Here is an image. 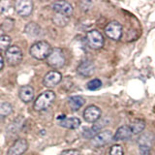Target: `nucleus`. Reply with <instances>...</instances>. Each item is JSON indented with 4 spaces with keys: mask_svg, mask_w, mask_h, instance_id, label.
I'll list each match as a JSON object with an SVG mask.
<instances>
[{
    "mask_svg": "<svg viewBox=\"0 0 155 155\" xmlns=\"http://www.w3.org/2000/svg\"><path fill=\"white\" fill-rule=\"evenodd\" d=\"M52 48L51 45L46 41H39L34 43L30 47L29 50V53L31 54L32 57L38 60H43L46 59L51 54Z\"/></svg>",
    "mask_w": 155,
    "mask_h": 155,
    "instance_id": "f257e3e1",
    "label": "nucleus"
},
{
    "mask_svg": "<svg viewBox=\"0 0 155 155\" xmlns=\"http://www.w3.org/2000/svg\"><path fill=\"white\" fill-rule=\"evenodd\" d=\"M54 100H55L54 92L51 90H47L38 96L36 101L34 102V109L38 111L45 110L53 103Z\"/></svg>",
    "mask_w": 155,
    "mask_h": 155,
    "instance_id": "f03ea898",
    "label": "nucleus"
},
{
    "mask_svg": "<svg viewBox=\"0 0 155 155\" xmlns=\"http://www.w3.org/2000/svg\"><path fill=\"white\" fill-rule=\"evenodd\" d=\"M48 64L51 67L54 68V69H58L64 66L65 64V55L64 52L59 48H52L51 54L47 58Z\"/></svg>",
    "mask_w": 155,
    "mask_h": 155,
    "instance_id": "7ed1b4c3",
    "label": "nucleus"
},
{
    "mask_svg": "<svg viewBox=\"0 0 155 155\" xmlns=\"http://www.w3.org/2000/svg\"><path fill=\"white\" fill-rule=\"evenodd\" d=\"M5 58L10 66H17L21 62L22 51L18 46H12L6 51Z\"/></svg>",
    "mask_w": 155,
    "mask_h": 155,
    "instance_id": "20e7f679",
    "label": "nucleus"
},
{
    "mask_svg": "<svg viewBox=\"0 0 155 155\" xmlns=\"http://www.w3.org/2000/svg\"><path fill=\"white\" fill-rule=\"evenodd\" d=\"M86 42L93 50H99L104 46V37L97 30H91L86 34Z\"/></svg>",
    "mask_w": 155,
    "mask_h": 155,
    "instance_id": "39448f33",
    "label": "nucleus"
},
{
    "mask_svg": "<svg viewBox=\"0 0 155 155\" xmlns=\"http://www.w3.org/2000/svg\"><path fill=\"white\" fill-rule=\"evenodd\" d=\"M105 33L110 39L114 41L120 40L122 36V26L118 21H110L105 28Z\"/></svg>",
    "mask_w": 155,
    "mask_h": 155,
    "instance_id": "423d86ee",
    "label": "nucleus"
},
{
    "mask_svg": "<svg viewBox=\"0 0 155 155\" xmlns=\"http://www.w3.org/2000/svg\"><path fill=\"white\" fill-rule=\"evenodd\" d=\"M15 10L19 16L28 17L33 11V2L30 0H18L15 2Z\"/></svg>",
    "mask_w": 155,
    "mask_h": 155,
    "instance_id": "0eeeda50",
    "label": "nucleus"
},
{
    "mask_svg": "<svg viewBox=\"0 0 155 155\" xmlns=\"http://www.w3.org/2000/svg\"><path fill=\"white\" fill-rule=\"evenodd\" d=\"M28 148V143L25 139H18L7 151V155H22Z\"/></svg>",
    "mask_w": 155,
    "mask_h": 155,
    "instance_id": "6e6552de",
    "label": "nucleus"
},
{
    "mask_svg": "<svg viewBox=\"0 0 155 155\" xmlns=\"http://www.w3.org/2000/svg\"><path fill=\"white\" fill-rule=\"evenodd\" d=\"M114 136L113 133L110 132L109 130L103 131V132H100L97 135H95V137L92 139L91 143L94 147H102V145H105L107 143H109L111 140H113Z\"/></svg>",
    "mask_w": 155,
    "mask_h": 155,
    "instance_id": "1a4fd4ad",
    "label": "nucleus"
},
{
    "mask_svg": "<svg viewBox=\"0 0 155 155\" xmlns=\"http://www.w3.org/2000/svg\"><path fill=\"white\" fill-rule=\"evenodd\" d=\"M84 117L87 122H96L101 117V110L94 105H91L84 110Z\"/></svg>",
    "mask_w": 155,
    "mask_h": 155,
    "instance_id": "9d476101",
    "label": "nucleus"
},
{
    "mask_svg": "<svg viewBox=\"0 0 155 155\" xmlns=\"http://www.w3.org/2000/svg\"><path fill=\"white\" fill-rule=\"evenodd\" d=\"M62 80V75L58 71H51L44 77L43 84L46 87H53Z\"/></svg>",
    "mask_w": 155,
    "mask_h": 155,
    "instance_id": "9b49d317",
    "label": "nucleus"
},
{
    "mask_svg": "<svg viewBox=\"0 0 155 155\" xmlns=\"http://www.w3.org/2000/svg\"><path fill=\"white\" fill-rule=\"evenodd\" d=\"M58 124L67 129H77L80 127L81 120L77 117H66L65 115H60L57 117Z\"/></svg>",
    "mask_w": 155,
    "mask_h": 155,
    "instance_id": "f8f14e48",
    "label": "nucleus"
},
{
    "mask_svg": "<svg viewBox=\"0 0 155 155\" xmlns=\"http://www.w3.org/2000/svg\"><path fill=\"white\" fill-rule=\"evenodd\" d=\"M52 9L54 10L57 14L64 15V16L68 18L72 16V14H73V6L70 3H68L66 1L54 2L52 5Z\"/></svg>",
    "mask_w": 155,
    "mask_h": 155,
    "instance_id": "ddd939ff",
    "label": "nucleus"
},
{
    "mask_svg": "<svg viewBox=\"0 0 155 155\" xmlns=\"http://www.w3.org/2000/svg\"><path fill=\"white\" fill-rule=\"evenodd\" d=\"M34 92L33 87L30 85H24L22 87H21V89L18 91V96L19 99H21L24 103H29L31 102L34 98Z\"/></svg>",
    "mask_w": 155,
    "mask_h": 155,
    "instance_id": "4468645a",
    "label": "nucleus"
},
{
    "mask_svg": "<svg viewBox=\"0 0 155 155\" xmlns=\"http://www.w3.org/2000/svg\"><path fill=\"white\" fill-rule=\"evenodd\" d=\"M132 130H131L130 126L123 125L119 127L114 136V140H125L131 138L132 136Z\"/></svg>",
    "mask_w": 155,
    "mask_h": 155,
    "instance_id": "2eb2a0df",
    "label": "nucleus"
},
{
    "mask_svg": "<svg viewBox=\"0 0 155 155\" xmlns=\"http://www.w3.org/2000/svg\"><path fill=\"white\" fill-rule=\"evenodd\" d=\"M95 66L90 61H84L78 67V73L82 77H90L93 75Z\"/></svg>",
    "mask_w": 155,
    "mask_h": 155,
    "instance_id": "dca6fc26",
    "label": "nucleus"
},
{
    "mask_svg": "<svg viewBox=\"0 0 155 155\" xmlns=\"http://www.w3.org/2000/svg\"><path fill=\"white\" fill-rule=\"evenodd\" d=\"M68 103H69L71 110L76 111L78 110H80L81 107L84 105L85 101L81 96H73V97H71V98H69Z\"/></svg>",
    "mask_w": 155,
    "mask_h": 155,
    "instance_id": "f3484780",
    "label": "nucleus"
},
{
    "mask_svg": "<svg viewBox=\"0 0 155 155\" xmlns=\"http://www.w3.org/2000/svg\"><path fill=\"white\" fill-rule=\"evenodd\" d=\"M130 128L132 130L133 134H140L142 133L145 128V122L143 119H134L130 124Z\"/></svg>",
    "mask_w": 155,
    "mask_h": 155,
    "instance_id": "a211bd4d",
    "label": "nucleus"
},
{
    "mask_svg": "<svg viewBox=\"0 0 155 155\" xmlns=\"http://www.w3.org/2000/svg\"><path fill=\"white\" fill-rule=\"evenodd\" d=\"M153 140H154V136L151 133H147V134H143L142 137L139 140V143L140 145H143V147H147L151 148L152 143H153Z\"/></svg>",
    "mask_w": 155,
    "mask_h": 155,
    "instance_id": "6ab92c4d",
    "label": "nucleus"
},
{
    "mask_svg": "<svg viewBox=\"0 0 155 155\" xmlns=\"http://www.w3.org/2000/svg\"><path fill=\"white\" fill-rule=\"evenodd\" d=\"M13 113V107L7 102H0V118L7 117Z\"/></svg>",
    "mask_w": 155,
    "mask_h": 155,
    "instance_id": "aec40b11",
    "label": "nucleus"
},
{
    "mask_svg": "<svg viewBox=\"0 0 155 155\" xmlns=\"http://www.w3.org/2000/svg\"><path fill=\"white\" fill-rule=\"evenodd\" d=\"M40 31H41L40 26H39L38 24H36L35 22H29L25 26V33L29 36L35 37L40 34Z\"/></svg>",
    "mask_w": 155,
    "mask_h": 155,
    "instance_id": "412c9836",
    "label": "nucleus"
},
{
    "mask_svg": "<svg viewBox=\"0 0 155 155\" xmlns=\"http://www.w3.org/2000/svg\"><path fill=\"white\" fill-rule=\"evenodd\" d=\"M52 21L53 23L57 26L63 27L67 25V23L69 22V18L64 16V15H60V14H56L54 17L52 18Z\"/></svg>",
    "mask_w": 155,
    "mask_h": 155,
    "instance_id": "4be33fe9",
    "label": "nucleus"
},
{
    "mask_svg": "<svg viewBox=\"0 0 155 155\" xmlns=\"http://www.w3.org/2000/svg\"><path fill=\"white\" fill-rule=\"evenodd\" d=\"M10 44H11V38L8 35L0 36V52L3 51H7L10 48Z\"/></svg>",
    "mask_w": 155,
    "mask_h": 155,
    "instance_id": "5701e85b",
    "label": "nucleus"
},
{
    "mask_svg": "<svg viewBox=\"0 0 155 155\" xmlns=\"http://www.w3.org/2000/svg\"><path fill=\"white\" fill-rule=\"evenodd\" d=\"M101 86H102V81L98 79L91 80L86 85V87L89 90H97V89H99Z\"/></svg>",
    "mask_w": 155,
    "mask_h": 155,
    "instance_id": "b1692460",
    "label": "nucleus"
},
{
    "mask_svg": "<svg viewBox=\"0 0 155 155\" xmlns=\"http://www.w3.org/2000/svg\"><path fill=\"white\" fill-rule=\"evenodd\" d=\"M110 155H123V147L119 144H114L110 147Z\"/></svg>",
    "mask_w": 155,
    "mask_h": 155,
    "instance_id": "393cba45",
    "label": "nucleus"
},
{
    "mask_svg": "<svg viewBox=\"0 0 155 155\" xmlns=\"http://www.w3.org/2000/svg\"><path fill=\"white\" fill-rule=\"evenodd\" d=\"M107 124H108V122L106 121V118H104V119H99L98 121H96V122H95V125L93 126V127H92V129H93L95 132L97 133L99 130H101Z\"/></svg>",
    "mask_w": 155,
    "mask_h": 155,
    "instance_id": "a878e982",
    "label": "nucleus"
},
{
    "mask_svg": "<svg viewBox=\"0 0 155 155\" xmlns=\"http://www.w3.org/2000/svg\"><path fill=\"white\" fill-rule=\"evenodd\" d=\"M11 6V2L10 1H0V14L8 11Z\"/></svg>",
    "mask_w": 155,
    "mask_h": 155,
    "instance_id": "bb28decb",
    "label": "nucleus"
},
{
    "mask_svg": "<svg viewBox=\"0 0 155 155\" xmlns=\"http://www.w3.org/2000/svg\"><path fill=\"white\" fill-rule=\"evenodd\" d=\"M61 155H81V153L79 151V150L76 149H68V150H64Z\"/></svg>",
    "mask_w": 155,
    "mask_h": 155,
    "instance_id": "cd10ccee",
    "label": "nucleus"
},
{
    "mask_svg": "<svg viewBox=\"0 0 155 155\" xmlns=\"http://www.w3.org/2000/svg\"><path fill=\"white\" fill-rule=\"evenodd\" d=\"M140 152L142 155H150V147L140 145Z\"/></svg>",
    "mask_w": 155,
    "mask_h": 155,
    "instance_id": "c85d7f7f",
    "label": "nucleus"
},
{
    "mask_svg": "<svg viewBox=\"0 0 155 155\" xmlns=\"http://www.w3.org/2000/svg\"><path fill=\"white\" fill-rule=\"evenodd\" d=\"M3 67H4V58L1 54H0V71L3 69Z\"/></svg>",
    "mask_w": 155,
    "mask_h": 155,
    "instance_id": "c756f323",
    "label": "nucleus"
},
{
    "mask_svg": "<svg viewBox=\"0 0 155 155\" xmlns=\"http://www.w3.org/2000/svg\"><path fill=\"white\" fill-rule=\"evenodd\" d=\"M2 31H3V29H2V27H0V36H2V35H1V33H2Z\"/></svg>",
    "mask_w": 155,
    "mask_h": 155,
    "instance_id": "7c9ffc66",
    "label": "nucleus"
}]
</instances>
